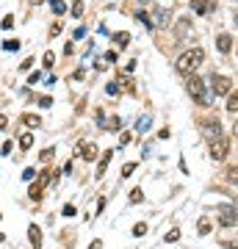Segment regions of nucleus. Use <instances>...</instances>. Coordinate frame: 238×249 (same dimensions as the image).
Returning a JSON list of instances; mask_svg holds the SVG:
<instances>
[{"mask_svg": "<svg viewBox=\"0 0 238 249\" xmlns=\"http://www.w3.org/2000/svg\"><path fill=\"white\" fill-rule=\"evenodd\" d=\"M106 61H108V64H114V61H116V53H114V50H111V53H106Z\"/></svg>", "mask_w": 238, "mask_h": 249, "instance_id": "36", "label": "nucleus"}, {"mask_svg": "<svg viewBox=\"0 0 238 249\" xmlns=\"http://www.w3.org/2000/svg\"><path fill=\"white\" fill-rule=\"evenodd\" d=\"M216 47H219L221 53H230V47H233V39L227 34H219L216 36Z\"/></svg>", "mask_w": 238, "mask_h": 249, "instance_id": "8", "label": "nucleus"}, {"mask_svg": "<svg viewBox=\"0 0 238 249\" xmlns=\"http://www.w3.org/2000/svg\"><path fill=\"white\" fill-rule=\"evenodd\" d=\"M188 28H191V19H180V22H177V39H185Z\"/></svg>", "mask_w": 238, "mask_h": 249, "instance_id": "11", "label": "nucleus"}, {"mask_svg": "<svg viewBox=\"0 0 238 249\" xmlns=\"http://www.w3.org/2000/svg\"><path fill=\"white\" fill-rule=\"evenodd\" d=\"M80 14H83V6H80V0H78V3L72 6V17H80Z\"/></svg>", "mask_w": 238, "mask_h": 249, "instance_id": "27", "label": "nucleus"}, {"mask_svg": "<svg viewBox=\"0 0 238 249\" xmlns=\"http://www.w3.org/2000/svg\"><path fill=\"white\" fill-rule=\"evenodd\" d=\"M236 25H238V14H236Z\"/></svg>", "mask_w": 238, "mask_h": 249, "instance_id": "39", "label": "nucleus"}, {"mask_svg": "<svg viewBox=\"0 0 238 249\" xmlns=\"http://www.w3.org/2000/svg\"><path fill=\"white\" fill-rule=\"evenodd\" d=\"M39 106H42V108H50V106H53V100H50V97H42V100H39Z\"/></svg>", "mask_w": 238, "mask_h": 249, "instance_id": "30", "label": "nucleus"}, {"mask_svg": "<svg viewBox=\"0 0 238 249\" xmlns=\"http://www.w3.org/2000/svg\"><path fill=\"white\" fill-rule=\"evenodd\" d=\"M72 36H75V39H83V36H86V28L80 25V28H78V31H75V34H72Z\"/></svg>", "mask_w": 238, "mask_h": 249, "instance_id": "31", "label": "nucleus"}, {"mask_svg": "<svg viewBox=\"0 0 238 249\" xmlns=\"http://www.w3.org/2000/svg\"><path fill=\"white\" fill-rule=\"evenodd\" d=\"M50 158H53V150H50V147H47V150L42 152V160H50Z\"/></svg>", "mask_w": 238, "mask_h": 249, "instance_id": "34", "label": "nucleus"}, {"mask_svg": "<svg viewBox=\"0 0 238 249\" xmlns=\"http://www.w3.org/2000/svg\"><path fill=\"white\" fill-rule=\"evenodd\" d=\"M144 199V194H141V188H133V194H130V202H141Z\"/></svg>", "mask_w": 238, "mask_h": 249, "instance_id": "25", "label": "nucleus"}, {"mask_svg": "<svg viewBox=\"0 0 238 249\" xmlns=\"http://www.w3.org/2000/svg\"><path fill=\"white\" fill-rule=\"evenodd\" d=\"M53 61H55L53 53H44V67H53Z\"/></svg>", "mask_w": 238, "mask_h": 249, "instance_id": "29", "label": "nucleus"}, {"mask_svg": "<svg viewBox=\"0 0 238 249\" xmlns=\"http://www.w3.org/2000/svg\"><path fill=\"white\" fill-rule=\"evenodd\" d=\"M169 19H172V14H169L166 9H158V11H155V25L166 28V25H169Z\"/></svg>", "mask_w": 238, "mask_h": 249, "instance_id": "10", "label": "nucleus"}, {"mask_svg": "<svg viewBox=\"0 0 238 249\" xmlns=\"http://www.w3.org/2000/svg\"><path fill=\"white\" fill-rule=\"evenodd\" d=\"M50 9H53L55 14H64V11H67V6H64L61 0H50Z\"/></svg>", "mask_w": 238, "mask_h": 249, "instance_id": "20", "label": "nucleus"}, {"mask_svg": "<svg viewBox=\"0 0 238 249\" xmlns=\"http://www.w3.org/2000/svg\"><path fill=\"white\" fill-rule=\"evenodd\" d=\"M221 247H224V249H238V241H224Z\"/></svg>", "mask_w": 238, "mask_h": 249, "instance_id": "33", "label": "nucleus"}, {"mask_svg": "<svg viewBox=\"0 0 238 249\" xmlns=\"http://www.w3.org/2000/svg\"><path fill=\"white\" fill-rule=\"evenodd\" d=\"M3 238H6V235H3V232H0V241H3Z\"/></svg>", "mask_w": 238, "mask_h": 249, "instance_id": "37", "label": "nucleus"}, {"mask_svg": "<svg viewBox=\"0 0 238 249\" xmlns=\"http://www.w3.org/2000/svg\"><path fill=\"white\" fill-rule=\"evenodd\" d=\"M227 111H230V114H238V94H230V100H227Z\"/></svg>", "mask_w": 238, "mask_h": 249, "instance_id": "18", "label": "nucleus"}, {"mask_svg": "<svg viewBox=\"0 0 238 249\" xmlns=\"http://www.w3.org/2000/svg\"><path fill=\"white\" fill-rule=\"evenodd\" d=\"M108 160H111V152H106V155H103V160H100V169H97V178H103V175H106V166H108Z\"/></svg>", "mask_w": 238, "mask_h": 249, "instance_id": "19", "label": "nucleus"}, {"mask_svg": "<svg viewBox=\"0 0 238 249\" xmlns=\"http://www.w3.org/2000/svg\"><path fill=\"white\" fill-rule=\"evenodd\" d=\"M236 3H238V0H236Z\"/></svg>", "mask_w": 238, "mask_h": 249, "instance_id": "40", "label": "nucleus"}, {"mask_svg": "<svg viewBox=\"0 0 238 249\" xmlns=\"http://www.w3.org/2000/svg\"><path fill=\"white\" fill-rule=\"evenodd\" d=\"M28 235H31V244H34L36 249L42 247V230H39L36 224H31V227H28Z\"/></svg>", "mask_w": 238, "mask_h": 249, "instance_id": "9", "label": "nucleus"}, {"mask_svg": "<svg viewBox=\"0 0 238 249\" xmlns=\"http://www.w3.org/2000/svg\"><path fill=\"white\" fill-rule=\"evenodd\" d=\"M144 232H147V224L144 222H139L136 227H133V235H144Z\"/></svg>", "mask_w": 238, "mask_h": 249, "instance_id": "24", "label": "nucleus"}, {"mask_svg": "<svg viewBox=\"0 0 238 249\" xmlns=\"http://www.w3.org/2000/svg\"><path fill=\"white\" fill-rule=\"evenodd\" d=\"M202 130L208 139H219L221 136V122L219 119H208V122H202Z\"/></svg>", "mask_w": 238, "mask_h": 249, "instance_id": "7", "label": "nucleus"}, {"mask_svg": "<svg viewBox=\"0 0 238 249\" xmlns=\"http://www.w3.org/2000/svg\"><path fill=\"white\" fill-rule=\"evenodd\" d=\"M213 9H216V0H191V11L194 14L208 17V14H213Z\"/></svg>", "mask_w": 238, "mask_h": 249, "instance_id": "6", "label": "nucleus"}, {"mask_svg": "<svg viewBox=\"0 0 238 249\" xmlns=\"http://www.w3.org/2000/svg\"><path fill=\"white\" fill-rule=\"evenodd\" d=\"M136 19H139L141 25H147V28H152V25H155V22L150 19V14H147V11H136Z\"/></svg>", "mask_w": 238, "mask_h": 249, "instance_id": "14", "label": "nucleus"}, {"mask_svg": "<svg viewBox=\"0 0 238 249\" xmlns=\"http://www.w3.org/2000/svg\"><path fill=\"white\" fill-rule=\"evenodd\" d=\"M230 152V144L224 136H219V139H211V158L213 160H224Z\"/></svg>", "mask_w": 238, "mask_h": 249, "instance_id": "4", "label": "nucleus"}, {"mask_svg": "<svg viewBox=\"0 0 238 249\" xmlns=\"http://www.w3.org/2000/svg\"><path fill=\"white\" fill-rule=\"evenodd\" d=\"M197 230H200V235H208V232H211V222H208V219H200V224H197Z\"/></svg>", "mask_w": 238, "mask_h": 249, "instance_id": "16", "label": "nucleus"}, {"mask_svg": "<svg viewBox=\"0 0 238 249\" xmlns=\"http://www.w3.org/2000/svg\"><path fill=\"white\" fill-rule=\"evenodd\" d=\"M3 47H6V50H17V47H19V42H17V39H9V42H6Z\"/></svg>", "mask_w": 238, "mask_h": 249, "instance_id": "28", "label": "nucleus"}, {"mask_svg": "<svg viewBox=\"0 0 238 249\" xmlns=\"http://www.w3.org/2000/svg\"><path fill=\"white\" fill-rule=\"evenodd\" d=\"M22 122H25L28 127H39V124H42V119H39V116H31V114H25V116H22Z\"/></svg>", "mask_w": 238, "mask_h": 249, "instance_id": "17", "label": "nucleus"}, {"mask_svg": "<svg viewBox=\"0 0 238 249\" xmlns=\"http://www.w3.org/2000/svg\"><path fill=\"white\" fill-rule=\"evenodd\" d=\"M139 3H150V0H139Z\"/></svg>", "mask_w": 238, "mask_h": 249, "instance_id": "38", "label": "nucleus"}, {"mask_svg": "<svg viewBox=\"0 0 238 249\" xmlns=\"http://www.w3.org/2000/svg\"><path fill=\"white\" fill-rule=\"evenodd\" d=\"M83 158L94 160V158H97V147H94V144H83Z\"/></svg>", "mask_w": 238, "mask_h": 249, "instance_id": "13", "label": "nucleus"}, {"mask_svg": "<svg viewBox=\"0 0 238 249\" xmlns=\"http://www.w3.org/2000/svg\"><path fill=\"white\" fill-rule=\"evenodd\" d=\"M133 169H136V163H125V166H122V178H130Z\"/></svg>", "mask_w": 238, "mask_h": 249, "instance_id": "23", "label": "nucleus"}, {"mask_svg": "<svg viewBox=\"0 0 238 249\" xmlns=\"http://www.w3.org/2000/svg\"><path fill=\"white\" fill-rule=\"evenodd\" d=\"M202 61H205V50H202V47H191V50H185V53L177 58L175 67H177L180 75H194Z\"/></svg>", "mask_w": 238, "mask_h": 249, "instance_id": "1", "label": "nucleus"}, {"mask_svg": "<svg viewBox=\"0 0 238 249\" xmlns=\"http://www.w3.org/2000/svg\"><path fill=\"white\" fill-rule=\"evenodd\" d=\"M177 238H180V230H169V235H166V244H175Z\"/></svg>", "mask_w": 238, "mask_h": 249, "instance_id": "26", "label": "nucleus"}, {"mask_svg": "<svg viewBox=\"0 0 238 249\" xmlns=\"http://www.w3.org/2000/svg\"><path fill=\"white\" fill-rule=\"evenodd\" d=\"M114 42L119 47H128V45H130V34H114Z\"/></svg>", "mask_w": 238, "mask_h": 249, "instance_id": "15", "label": "nucleus"}, {"mask_svg": "<svg viewBox=\"0 0 238 249\" xmlns=\"http://www.w3.org/2000/svg\"><path fill=\"white\" fill-rule=\"evenodd\" d=\"M219 224L221 227H236L238 224V208L236 205H221L219 208Z\"/></svg>", "mask_w": 238, "mask_h": 249, "instance_id": "3", "label": "nucleus"}, {"mask_svg": "<svg viewBox=\"0 0 238 249\" xmlns=\"http://www.w3.org/2000/svg\"><path fill=\"white\" fill-rule=\"evenodd\" d=\"M147 127H150V116H141V119H139V124H136V130H139V133H144Z\"/></svg>", "mask_w": 238, "mask_h": 249, "instance_id": "21", "label": "nucleus"}, {"mask_svg": "<svg viewBox=\"0 0 238 249\" xmlns=\"http://www.w3.org/2000/svg\"><path fill=\"white\" fill-rule=\"evenodd\" d=\"M31 147H34V136L22 133V136H19V150H31Z\"/></svg>", "mask_w": 238, "mask_h": 249, "instance_id": "12", "label": "nucleus"}, {"mask_svg": "<svg viewBox=\"0 0 238 249\" xmlns=\"http://www.w3.org/2000/svg\"><path fill=\"white\" fill-rule=\"evenodd\" d=\"M227 180L238 186V166H233V169H227Z\"/></svg>", "mask_w": 238, "mask_h": 249, "instance_id": "22", "label": "nucleus"}, {"mask_svg": "<svg viewBox=\"0 0 238 249\" xmlns=\"http://www.w3.org/2000/svg\"><path fill=\"white\" fill-rule=\"evenodd\" d=\"M211 89H213V94H230V78H224V75H211Z\"/></svg>", "mask_w": 238, "mask_h": 249, "instance_id": "5", "label": "nucleus"}, {"mask_svg": "<svg viewBox=\"0 0 238 249\" xmlns=\"http://www.w3.org/2000/svg\"><path fill=\"white\" fill-rule=\"evenodd\" d=\"M188 94L197 100V106H211V94L205 91V80L197 75H188Z\"/></svg>", "mask_w": 238, "mask_h": 249, "instance_id": "2", "label": "nucleus"}, {"mask_svg": "<svg viewBox=\"0 0 238 249\" xmlns=\"http://www.w3.org/2000/svg\"><path fill=\"white\" fill-rule=\"evenodd\" d=\"M34 175H36L34 169H25V172H22V178H25V180H34Z\"/></svg>", "mask_w": 238, "mask_h": 249, "instance_id": "35", "label": "nucleus"}, {"mask_svg": "<svg viewBox=\"0 0 238 249\" xmlns=\"http://www.w3.org/2000/svg\"><path fill=\"white\" fill-rule=\"evenodd\" d=\"M36 80H42V75H39V72H34V75L28 78V83H31V86H36Z\"/></svg>", "mask_w": 238, "mask_h": 249, "instance_id": "32", "label": "nucleus"}]
</instances>
